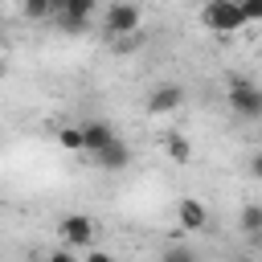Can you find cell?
Instances as JSON below:
<instances>
[{"mask_svg":"<svg viewBox=\"0 0 262 262\" xmlns=\"http://www.w3.org/2000/svg\"><path fill=\"white\" fill-rule=\"evenodd\" d=\"M196 20H201L209 33H221V37L242 33V29L250 25L246 12H242V0H205L201 12H196Z\"/></svg>","mask_w":262,"mask_h":262,"instance_id":"6da1fadb","label":"cell"},{"mask_svg":"<svg viewBox=\"0 0 262 262\" xmlns=\"http://www.w3.org/2000/svg\"><path fill=\"white\" fill-rule=\"evenodd\" d=\"M98 29H102L106 41H119V37L139 33V4H135V0H115V4H106L102 16H98Z\"/></svg>","mask_w":262,"mask_h":262,"instance_id":"7a4b0ae2","label":"cell"},{"mask_svg":"<svg viewBox=\"0 0 262 262\" xmlns=\"http://www.w3.org/2000/svg\"><path fill=\"white\" fill-rule=\"evenodd\" d=\"M225 102H229V111L237 115V119H262V90L254 86V82H246V78H229V90H225Z\"/></svg>","mask_w":262,"mask_h":262,"instance_id":"3957f363","label":"cell"},{"mask_svg":"<svg viewBox=\"0 0 262 262\" xmlns=\"http://www.w3.org/2000/svg\"><path fill=\"white\" fill-rule=\"evenodd\" d=\"M57 233H61V242H66V246H94L98 225H94V217H90V213H66V217L57 221Z\"/></svg>","mask_w":262,"mask_h":262,"instance_id":"277c9868","label":"cell"},{"mask_svg":"<svg viewBox=\"0 0 262 262\" xmlns=\"http://www.w3.org/2000/svg\"><path fill=\"white\" fill-rule=\"evenodd\" d=\"M176 225L188 229V233L209 229V209H205V201H196V196H180V201H176Z\"/></svg>","mask_w":262,"mask_h":262,"instance_id":"5b68a950","label":"cell"},{"mask_svg":"<svg viewBox=\"0 0 262 262\" xmlns=\"http://www.w3.org/2000/svg\"><path fill=\"white\" fill-rule=\"evenodd\" d=\"M180 102H184V86L160 82V86L147 94V115H172V111H180Z\"/></svg>","mask_w":262,"mask_h":262,"instance_id":"8992f818","label":"cell"},{"mask_svg":"<svg viewBox=\"0 0 262 262\" xmlns=\"http://www.w3.org/2000/svg\"><path fill=\"white\" fill-rule=\"evenodd\" d=\"M82 135H86V156H90V160L119 139V131H115L106 119H86V123H82Z\"/></svg>","mask_w":262,"mask_h":262,"instance_id":"52a82bcc","label":"cell"},{"mask_svg":"<svg viewBox=\"0 0 262 262\" xmlns=\"http://www.w3.org/2000/svg\"><path fill=\"white\" fill-rule=\"evenodd\" d=\"M94 164H98L102 172H123V168L131 164V143H127V139H115L111 147H102V151L94 156Z\"/></svg>","mask_w":262,"mask_h":262,"instance_id":"ba28073f","label":"cell"},{"mask_svg":"<svg viewBox=\"0 0 262 262\" xmlns=\"http://www.w3.org/2000/svg\"><path fill=\"white\" fill-rule=\"evenodd\" d=\"M237 229H242L246 237H262V201L242 205V213H237Z\"/></svg>","mask_w":262,"mask_h":262,"instance_id":"9c48e42d","label":"cell"},{"mask_svg":"<svg viewBox=\"0 0 262 262\" xmlns=\"http://www.w3.org/2000/svg\"><path fill=\"white\" fill-rule=\"evenodd\" d=\"M164 151H168L172 164H188V160H192V143H188L180 131H168V135H164Z\"/></svg>","mask_w":262,"mask_h":262,"instance_id":"30bf717a","label":"cell"},{"mask_svg":"<svg viewBox=\"0 0 262 262\" xmlns=\"http://www.w3.org/2000/svg\"><path fill=\"white\" fill-rule=\"evenodd\" d=\"M57 147H61V151H86L82 123H78V127H61V131H57Z\"/></svg>","mask_w":262,"mask_h":262,"instance_id":"8fae6325","label":"cell"},{"mask_svg":"<svg viewBox=\"0 0 262 262\" xmlns=\"http://www.w3.org/2000/svg\"><path fill=\"white\" fill-rule=\"evenodd\" d=\"M57 29H61L66 37H82V33L94 29V20H86V16H57Z\"/></svg>","mask_w":262,"mask_h":262,"instance_id":"7c38bea8","label":"cell"},{"mask_svg":"<svg viewBox=\"0 0 262 262\" xmlns=\"http://www.w3.org/2000/svg\"><path fill=\"white\" fill-rule=\"evenodd\" d=\"M20 12H25L29 20H45V16H53V0H25Z\"/></svg>","mask_w":262,"mask_h":262,"instance_id":"4fadbf2b","label":"cell"},{"mask_svg":"<svg viewBox=\"0 0 262 262\" xmlns=\"http://www.w3.org/2000/svg\"><path fill=\"white\" fill-rule=\"evenodd\" d=\"M119 53H131V49H139L143 45V33H131V37H119V41H111Z\"/></svg>","mask_w":262,"mask_h":262,"instance_id":"5bb4252c","label":"cell"},{"mask_svg":"<svg viewBox=\"0 0 262 262\" xmlns=\"http://www.w3.org/2000/svg\"><path fill=\"white\" fill-rule=\"evenodd\" d=\"M242 12L250 25H262V0H242Z\"/></svg>","mask_w":262,"mask_h":262,"instance_id":"9a60e30c","label":"cell"},{"mask_svg":"<svg viewBox=\"0 0 262 262\" xmlns=\"http://www.w3.org/2000/svg\"><path fill=\"white\" fill-rule=\"evenodd\" d=\"M45 262H78V258L70 254V246H61V250H49V254H45Z\"/></svg>","mask_w":262,"mask_h":262,"instance_id":"2e32d148","label":"cell"},{"mask_svg":"<svg viewBox=\"0 0 262 262\" xmlns=\"http://www.w3.org/2000/svg\"><path fill=\"white\" fill-rule=\"evenodd\" d=\"M164 258H168V262H196V258H192V250H168Z\"/></svg>","mask_w":262,"mask_h":262,"instance_id":"e0dca14e","label":"cell"},{"mask_svg":"<svg viewBox=\"0 0 262 262\" xmlns=\"http://www.w3.org/2000/svg\"><path fill=\"white\" fill-rule=\"evenodd\" d=\"M250 176H254V180H262V147L250 156Z\"/></svg>","mask_w":262,"mask_h":262,"instance_id":"ac0fdd59","label":"cell"},{"mask_svg":"<svg viewBox=\"0 0 262 262\" xmlns=\"http://www.w3.org/2000/svg\"><path fill=\"white\" fill-rule=\"evenodd\" d=\"M82 262H115V254H106V250H90Z\"/></svg>","mask_w":262,"mask_h":262,"instance_id":"d6986e66","label":"cell"},{"mask_svg":"<svg viewBox=\"0 0 262 262\" xmlns=\"http://www.w3.org/2000/svg\"><path fill=\"white\" fill-rule=\"evenodd\" d=\"M94 4H102V8H106V4H115V0H94Z\"/></svg>","mask_w":262,"mask_h":262,"instance_id":"ffe728a7","label":"cell"},{"mask_svg":"<svg viewBox=\"0 0 262 262\" xmlns=\"http://www.w3.org/2000/svg\"><path fill=\"white\" fill-rule=\"evenodd\" d=\"M160 262H168V258H160Z\"/></svg>","mask_w":262,"mask_h":262,"instance_id":"44dd1931","label":"cell"},{"mask_svg":"<svg viewBox=\"0 0 262 262\" xmlns=\"http://www.w3.org/2000/svg\"><path fill=\"white\" fill-rule=\"evenodd\" d=\"M135 4H139V0H135Z\"/></svg>","mask_w":262,"mask_h":262,"instance_id":"7402d4cb","label":"cell"}]
</instances>
